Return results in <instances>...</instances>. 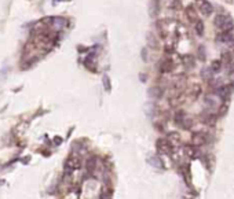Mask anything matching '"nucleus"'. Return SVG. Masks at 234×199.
<instances>
[{
	"label": "nucleus",
	"instance_id": "21",
	"mask_svg": "<svg viewBox=\"0 0 234 199\" xmlns=\"http://www.w3.org/2000/svg\"><path fill=\"white\" fill-rule=\"evenodd\" d=\"M102 83H103L105 89L109 92V91H110V87H112V84H110V80H109V76L103 74V77H102Z\"/></svg>",
	"mask_w": 234,
	"mask_h": 199
},
{
	"label": "nucleus",
	"instance_id": "34",
	"mask_svg": "<svg viewBox=\"0 0 234 199\" xmlns=\"http://www.w3.org/2000/svg\"><path fill=\"white\" fill-rule=\"evenodd\" d=\"M233 72H234V63H233Z\"/></svg>",
	"mask_w": 234,
	"mask_h": 199
},
{
	"label": "nucleus",
	"instance_id": "16",
	"mask_svg": "<svg viewBox=\"0 0 234 199\" xmlns=\"http://www.w3.org/2000/svg\"><path fill=\"white\" fill-rule=\"evenodd\" d=\"M222 65H223V63H222V61H214L209 69H211V72H212V73H217L220 69H222Z\"/></svg>",
	"mask_w": 234,
	"mask_h": 199
},
{
	"label": "nucleus",
	"instance_id": "6",
	"mask_svg": "<svg viewBox=\"0 0 234 199\" xmlns=\"http://www.w3.org/2000/svg\"><path fill=\"white\" fill-rule=\"evenodd\" d=\"M191 141L194 146H204L208 143V135L204 132H195L191 137Z\"/></svg>",
	"mask_w": 234,
	"mask_h": 199
},
{
	"label": "nucleus",
	"instance_id": "5",
	"mask_svg": "<svg viewBox=\"0 0 234 199\" xmlns=\"http://www.w3.org/2000/svg\"><path fill=\"white\" fill-rule=\"evenodd\" d=\"M80 166H81V161H80V158L72 157V158H69V159L66 161V163H65V170L73 172V170H77V169H80Z\"/></svg>",
	"mask_w": 234,
	"mask_h": 199
},
{
	"label": "nucleus",
	"instance_id": "1",
	"mask_svg": "<svg viewBox=\"0 0 234 199\" xmlns=\"http://www.w3.org/2000/svg\"><path fill=\"white\" fill-rule=\"evenodd\" d=\"M214 23L216 28H219L220 30H227V29L233 28V20L227 15H223V14H217L214 20Z\"/></svg>",
	"mask_w": 234,
	"mask_h": 199
},
{
	"label": "nucleus",
	"instance_id": "3",
	"mask_svg": "<svg viewBox=\"0 0 234 199\" xmlns=\"http://www.w3.org/2000/svg\"><path fill=\"white\" fill-rule=\"evenodd\" d=\"M195 4H197L200 12L202 15H205V17L211 15L212 11H214V7H212V4L209 3L208 0H195Z\"/></svg>",
	"mask_w": 234,
	"mask_h": 199
},
{
	"label": "nucleus",
	"instance_id": "17",
	"mask_svg": "<svg viewBox=\"0 0 234 199\" xmlns=\"http://www.w3.org/2000/svg\"><path fill=\"white\" fill-rule=\"evenodd\" d=\"M149 12H150L151 17H156V15L158 14V4H157L156 0H153V2L150 3V11Z\"/></svg>",
	"mask_w": 234,
	"mask_h": 199
},
{
	"label": "nucleus",
	"instance_id": "32",
	"mask_svg": "<svg viewBox=\"0 0 234 199\" xmlns=\"http://www.w3.org/2000/svg\"><path fill=\"white\" fill-rule=\"evenodd\" d=\"M2 184H6V181H4V180H0V185H2Z\"/></svg>",
	"mask_w": 234,
	"mask_h": 199
},
{
	"label": "nucleus",
	"instance_id": "9",
	"mask_svg": "<svg viewBox=\"0 0 234 199\" xmlns=\"http://www.w3.org/2000/svg\"><path fill=\"white\" fill-rule=\"evenodd\" d=\"M186 17L189 18V21L190 22H197L198 21V15H197V10L194 9L193 6H189L186 9Z\"/></svg>",
	"mask_w": 234,
	"mask_h": 199
},
{
	"label": "nucleus",
	"instance_id": "7",
	"mask_svg": "<svg viewBox=\"0 0 234 199\" xmlns=\"http://www.w3.org/2000/svg\"><path fill=\"white\" fill-rule=\"evenodd\" d=\"M173 67H175V65H173L172 59L167 58V59H164V61L161 62L160 70H161V73H171L173 70Z\"/></svg>",
	"mask_w": 234,
	"mask_h": 199
},
{
	"label": "nucleus",
	"instance_id": "15",
	"mask_svg": "<svg viewBox=\"0 0 234 199\" xmlns=\"http://www.w3.org/2000/svg\"><path fill=\"white\" fill-rule=\"evenodd\" d=\"M189 94H190V96H191V99H197L201 94V88L198 85H193L191 88H190Z\"/></svg>",
	"mask_w": 234,
	"mask_h": 199
},
{
	"label": "nucleus",
	"instance_id": "12",
	"mask_svg": "<svg viewBox=\"0 0 234 199\" xmlns=\"http://www.w3.org/2000/svg\"><path fill=\"white\" fill-rule=\"evenodd\" d=\"M85 168H87V170L90 172V173H92V172L95 170V168H96V158L95 157L88 158L87 163H85Z\"/></svg>",
	"mask_w": 234,
	"mask_h": 199
},
{
	"label": "nucleus",
	"instance_id": "10",
	"mask_svg": "<svg viewBox=\"0 0 234 199\" xmlns=\"http://www.w3.org/2000/svg\"><path fill=\"white\" fill-rule=\"evenodd\" d=\"M149 96L150 98H156V99H160V98L162 96V94H164V91H162L161 87H153V88L149 89Z\"/></svg>",
	"mask_w": 234,
	"mask_h": 199
},
{
	"label": "nucleus",
	"instance_id": "2",
	"mask_svg": "<svg viewBox=\"0 0 234 199\" xmlns=\"http://www.w3.org/2000/svg\"><path fill=\"white\" fill-rule=\"evenodd\" d=\"M156 148L158 151V154L162 155H171L172 154V146H171L168 139H158L156 141Z\"/></svg>",
	"mask_w": 234,
	"mask_h": 199
},
{
	"label": "nucleus",
	"instance_id": "19",
	"mask_svg": "<svg viewBox=\"0 0 234 199\" xmlns=\"http://www.w3.org/2000/svg\"><path fill=\"white\" fill-rule=\"evenodd\" d=\"M154 107H156V106H154L153 103H146V105H145V113L147 114L149 117H151V115H153V113L156 111V108H154Z\"/></svg>",
	"mask_w": 234,
	"mask_h": 199
},
{
	"label": "nucleus",
	"instance_id": "22",
	"mask_svg": "<svg viewBox=\"0 0 234 199\" xmlns=\"http://www.w3.org/2000/svg\"><path fill=\"white\" fill-rule=\"evenodd\" d=\"M85 66L88 67V69L91 70H95V67H94V63H95V59H94V56H88L87 59H85Z\"/></svg>",
	"mask_w": 234,
	"mask_h": 199
},
{
	"label": "nucleus",
	"instance_id": "14",
	"mask_svg": "<svg viewBox=\"0 0 234 199\" xmlns=\"http://www.w3.org/2000/svg\"><path fill=\"white\" fill-rule=\"evenodd\" d=\"M112 195H113L112 188L105 187L103 190L101 191V194H99V198H102V199H109V198H112Z\"/></svg>",
	"mask_w": 234,
	"mask_h": 199
},
{
	"label": "nucleus",
	"instance_id": "30",
	"mask_svg": "<svg viewBox=\"0 0 234 199\" xmlns=\"http://www.w3.org/2000/svg\"><path fill=\"white\" fill-rule=\"evenodd\" d=\"M226 111H227V105H223V106H220V110H219V114H220V115H223V114H226Z\"/></svg>",
	"mask_w": 234,
	"mask_h": 199
},
{
	"label": "nucleus",
	"instance_id": "25",
	"mask_svg": "<svg viewBox=\"0 0 234 199\" xmlns=\"http://www.w3.org/2000/svg\"><path fill=\"white\" fill-rule=\"evenodd\" d=\"M184 151H186V154L187 155H190V157L191 158H195L197 157V154H195V148H193L191 146H187V147H184Z\"/></svg>",
	"mask_w": 234,
	"mask_h": 199
},
{
	"label": "nucleus",
	"instance_id": "18",
	"mask_svg": "<svg viewBox=\"0 0 234 199\" xmlns=\"http://www.w3.org/2000/svg\"><path fill=\"white\" fill-rule=\"evenodd\" d=\"M65 20H62V18H52V25L55 26L57 29H61L65 26Z\"/></svg>",
	"mask_w": 234,
	"mask_h": 199
},
{
	"label": "nucleus",
	"instance_id": "4",
	"mask_svg": "<svg viewBox=\"0 0 234 199\" xmlns=\"http://www.w3.org/2000/svg\"><path fill=\"white\" fill-rule=\"evenodd\" d=\"M234 39V28H230L227 30L222 32L219 36L216 37V43H220V44H227V43H231Z\"/></svg>",
	"mask_w": 234,
	"mask_h": 199
},
{
	"label": "nucleus",
	"instance_id": "29",
	"mask_svg": "<svg viewBox=\"0 0 234 199\" xmlns=\"http://www.w3.org/2000/svg\"><path fill=\"white\" fill-rule=\"evenodd\" d=\"M7 73H8V69H2L0 70V80H3V78H6V76H7Z\"/></svg>",
	"mask_w": 234,
	"mask_h": 199
},
{
	"label": "nucleus",
	"instance_id": "31",
	"mask_svg": "<svg viewBox=\"0 0 234 199\" xmlns=\"http://www.w3.org/2000/svg\"><path fill=\"white\" fill-rule=\"evenodd\" d=\"M54 141H55V144H61L62 139H61V137H55V139H54Z\"/></svg>",
	"mask_w": 234,
	"mask_h": 199
},
{
	"label": "nucleus",
	"instance_id": "33",
	"mask_svg": "<svg viewBox=\"0 0 234 199\" xmlns=\"http://www.w3.org/2000/svg\"><path fill=\"white\" fill-rule=\"evenodd\" d=\"M226 2H227V3H233L234 0H226Z\"/></svg>",
	"mask_w": 234,
	"mask_h": 199
},
{
	"label": "nucleus",
	"instance_id": "13",
	"mask_svg": "<svg viewBox=\"0 0 234 199\" xmlns=\"http://www.w3.org/2000/svg\"><path fill=\"white\" fill-rule=\"evenodd\" d=\"M182 61H183V65L186 67H190V69H193L194 67V65H195V62H194V58H193L191 55H184L183 58H182Z\"/></svg>",
	"mask_w": 234,
	"mask_h": 199
},
{
	"label": "nucleus",
	"instance_id": "8",
	"mask_svg": "<svg viewBox=\"0 0 234 199\" xmlns=\"http://www.w3.org/2000/svg\"><path fill=\"white\" fill-rule=\"evenodd\" d=\"M230 85H219L216 87V95L219 98H222V99H227L228 95H230Z\"/></svg>",
	"mask_w": 234,
	"mask_h": 199
},
{
	"label": "nucleus",
	"instance_id": "26",
	"mask_svg": "<svg viewBox=\"0 0 234 199\" xmlns=\"http://www.w3.org/2000/svg\"><path fill=\"white\" fill-rule=\"evenodd\" d=\"M204 122L208 125H215V122H216V115H208L204 118Z\"/></svg>",
	"mask_w": 234,
	"mask_h": 199
},
{
	"label": "nucleus",
	"instance_id": "20",
	"mask_svg": "<svg viewBox=\"0 0 234 199\" xmlns=\"http://www.w3.org/2000/svg\"><path fill=\"white\" fill-rule=\"evenodd\" d=\"M194 28H195V32H197L198 36H202L204 34V23L201 22V21H197V22H195Z\"/></svg>",
	"mask_w": 234,
	"mask_h": 199
},
{
	"label": "nucleus",
	"instance_id": "28",
	"mask_svg": "<svg viewBox=\"0 0 234 199\" xmlns=\"http://www.w3.org/2000/svg\"><path fill=\"white\" fill-rule=\"evenodd\" d=\"M167 137L169 139V140H171V139H175L176 141H179V139H180V137H179V135H178V133H175V132L168 133V136H167Z\"/></svg>",
	"mask_w": 234,
	"mask_h": 199
},
{
	"label": "nucleus",
	"instance_id": "27",
	"mask_svg": "<svg viewBox=\"0 0 234 199\" xmlns=\"http://www.w3.org/2000/svg\"><path fill=\"white\" fill-rule=\"evenodd\" d=\"M147 40H149V45H150L151 48H157V41L156 40H153V34L151 33L147 34Z\"/></svg>",
	"mask_w": 234,
	"mask_h": 199
},
{
	"label": "nucleus",
	"instance_id": "24",
	"mask_svg": "<svg viewBox=\"0 0 234 199\" xmlns=\"http://www.w3.org/2000/svg\"><path fill=\"white\" fill-rule=\"evenodd\" d=\"M182 128H184V129H189V128H191L193 126V121H191V118H184L183 119V122H182V125H180Z\"/></svg>",
	"mask_w": 234,
	"mask_h": 199
},
{
	"label": "nucleus",
	"instance_id": "11",
	"mask_svg": "<svg viewBox=\"0 0 234 199\" xmlns=\"http://www.w3.org/2000/svg\"><path fill=\"white\" fill-rule=\"evenodd\" d=\"M147 162L150 163L153 168H158V169H162V168H164V163H162V161L158 157H156V155H154V157H150V158H149Z\"/></svg>",
	"mask_w": 234,
	"mask_h": 199
},
{
	"label": "nucleus",
	"instance_id": "23",
	"mask_svg": "<svg viewBox=\"0 0 234 199\" xmlns=\"http://www.w3.org/2000/svg\"><path fill=\"white\" fill-rule=\"evenodd\" d=\"M222 63L223 65H228L231 62V54H228V52H223L222 54Z\"/></svg>",
	"mask_w": 234,
	"mask_h": 199
}]
</instances>
